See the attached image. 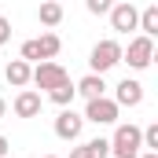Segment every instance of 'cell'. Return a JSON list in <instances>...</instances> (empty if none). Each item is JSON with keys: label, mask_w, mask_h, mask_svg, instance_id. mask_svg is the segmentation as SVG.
I'll use <instances>...</instances> for the list:
<instances>
[{"label": "cell", "mask_w": 158, "mask_h": 158, "mask_svg": "<svg viewBox=\"0 0 158 158\" xmlns=\"http://www.w3.org/2000/svg\"><path fill=\"white\" fill-rule=\"evenodd\" d=\"M66 77H70L66 66L55 63V59H44V63H37V66L30 70V85H37V88H44V92H52L59 81H66Z\"/></svg>", "instance_id": "cell-6"}, {"label": "cell", "mask_w": 158, "mask_h": 158, "mask_svg": "<svg viewBox=\"0 0 158 158\" xmlns=\"http://www.w3.org/2000/svg\"><path fill=\"white\" fill-rule=\"evenodd\" d=\"M37 19H40V26H59L63 22V4L59 0H40Z\"/></svg>", "instance_id": "cell-14"}, {"label": "cell", "mask_w": 158, "mask_h": 158, "mask_svg": "<svg viewBox=\"0 0 158 158\" xmlns=\"http://www.w3.org/2000/svg\"><path fill=\"white\" fill-rule=\"evenodd\" d=\"M140 136H143V147L147 151H158V121H151L147 129H140Z\"/></svg>", "instance_id": "cell-17"}, {"label": "cell", "mask_w": 158, "mask_h": 158, "mask_svg": "<svg viewBox=\"0 0 158 158\" xmlns=\"http://www.w3.org/2000/svg\"><path fill=\"white\" fill-rule=\"evenodd\" d=\"M121 107L110 99V96H96V99H85V114L81 118L92 121V125H118Z\"/></svg>", "instance_id": "cell-5"}, {"label": "cell", "mask_w": 158, "mask_h": 158, "mask_svg": "<svg viewBox=\"0 0 158 158\" xmlns=\"http://www.w3.org/2000/svg\"><path fill=\"white\" fill-rule=\"evenodd\" d=\"M74 88H77V96H85V99L107 96V81H103V74H85L81 81H74Z\"/></svg>", "instance_id": "cell-12"}, {"label": "cell", "mask_w": 158, "mask_h": 158, "mask_svg": "<svg viewBox=\"0 0 158 158\" xmlns=\"http://www.w3.org/2000/svg\"><path fill=\"white\" fill-rule=\"evenodd\" d=\"M44 158H55V155H44Z\"/></svg>", "instance_id": "cell-24"}, {"label": "cell", "mask_w": 158, "mask_h": 158, "mask_svg": "<svg viewBox=\"0 0 158 158\" xmlns=\"http://www.w3.org/2000/svg\"><path fill=\"white\" fill-rule=\"evenodd\" d=\"M74 96H77V88H74V81H70V77L59 81V85L48 92V99H52L55 107H70V103H74Z\"/></svg>", "instance_id": "cell-15"}, {"label": "cell", "mask_w": 158, "mask_h": 158, "mask_svg": "<svg viewBox=\"0 0 158 158\" xmlns=\"http://www.w3.org/2000/svg\"><path fill=\"white\" fill-rule=\"evenodd\" d=\"M136 30H140L143 37H158V4H147V7L140 11V19H136Z\"/></svg>", "instance_id": "cell-13"}, {"label": "cell", "mask_w": 158, "mask_h": 158, "mask_svg": "<svg viewBox=\"0 0 158 158\" xmlns=\"http://www.w3.org/2000/svg\"><path fill=\"white\" fill-rule=\"evenodd\" d=\"M4 114H7V99L0 96V118H4Z\"/></svg>", "instance_id": "cell-23"}, {"label": "cell", "mask_w": 158, "mask_h": 158, "mask_svg": "<svg viewBox=\"0 0 158 158\" xmlns=\"http://www.w3.org/2000/svg\"><path fill=\"white\" fill-rule=\"evenodd\" d=\"M7 147H11V143H7V136H0V158H7Z\"/></svg>", "instance_id": "cell-21"}, {"label": "cell", "mask_w": 158, "mask_h": 158, "mask_svg": "<svg viewBox=\"0 0 158 158\" xmlns=\"http://www.w3.org/2000/svg\"><path fill=\"white\" fill-rule=\"evenodd\" d=\"M114 103H118V107H140V103H143V85L136 77H125L118 88H114Z\"/></svg>", "instance_id": "cell-10"}, {"label": "cell", "mask_w": 158, "mask_h": 158, "mask_svg": "<svg viewBox=\"0 0 158 158\" xmlns=\"http://www.w3.org/2000/svg\"><path fill=\"white\" fill-rule=\"evenodd\" d=\"M7 40H11V22L0 15V44H7Z\"/></svg>", "instance_id": "cell-19"}, {"label": "cell", "mask_w": 158, "mask_h": 158, "mask_svg": "<svg viewBox=\"0 0 158 158\" xmlns=\"http://www.w3.org/2000/svg\"><path fill=\"white\" fill-rule=\"evenodd\" d=\"M81 129H85V118H81L74 107H59V118H55V136L59 140H81Z\"/></svg>", "instance_id": "cell-8"}, {"label": "cell", "mask_w": 158, "mask_h": 158, "mask_svg": "<svg viewBox=\"0 0 158 158\" xmlns=\"http://www.w3.org/2000/svg\"><path fill=\"white\" fill-rule=\"evenodd\" d=\"M143 151V136H140V125L132 121H121L110 136V158H136Z\"/></svg>", "instance_id": "cell-1"}, {"label": "cell", "mask_w": 158, "mask_h": 158, "mask_svg": "<svg viewBox=\"0 0 158 158\" xmlns=\"http://www.w3.org/2000/svg\"><path fill=\"white\" fill-rule=\"evenodd\" d=\"M121 63H129V70H147L155 63V37H132L129 48H121Z\"/></svg>", "instance_id": "cell-3"}, {"label": "cell", "mask_w": 158, "mask_h": 158, "mask_svg": "<svg viewBox=\"0 0 158 158\" xmlns=\"http://www.w3.org/2000/svg\"><path fill=\"white\" fill-rule=\"evenodd\" d=\"M107 15H110L114 33H132V30H136V19H140V11H136L132 0H114V7H110Z\"/></svg>", "instance_id": "cell-7"}, {"label": "cell", "mask_w": 158, "mask_h": 158, "mask_svg": "<svg viewBox=\"0 0 158 158\" xmlns=\"http://www.w3.org/2000/svg\"><path fill=\"white\" fill-rule=\"evenodd\" d=\"M40 107H44V99H40V92H33V88H19V96H15V103H11V110H15L19 118H37Z\"/></svg>", "instance_id": "cell-9"}, {"label": "cell", "mask_w": 158, "mask_h": 158, "mask_svg": "<svg viewBox=\"0 0 158 158\" xmlns=\"http://www.w3.org/2000/svg\"><path fill=\"white\" fill-rule=\"evenodd\" d=\"M88 151H92V158H110V140L96 136V140H88Z\"/></svg>", "instance_id": "cell-16"}, {"label": "cell", "mask_w": 158, "mask_h": 158, "mask_svg": "<svg viewBox=\"0 0 158 158\" xmlns=\"http://www.w3.org/2000/svg\"><path fill=\"white\" fill-rule=\"evenodd\" d=\"M136 158H158V151H140Z\"/></svg>", "instance_id": "cell-22"}, {"label": "cell", "mask_w": 158, "mask_h": 158, "mask_svg": "<svg viewBox=\"0 0 158 158\" xmlns=\"http://www.w3.org/2000/svg\"><path fill=\"white\" fill-rule=\"evenodd\" d=\"M85 7H88V15H107L114 7V0H85Z\"/></svg>", "instance_id": "cell-18"}, {"label": "cell", "mask_w": 158, "mask_h": 158, "mask_svg": "<svg viewBox=\"0 0 158 158\" xmlns=\"http://www.w3.org/2000/svg\"><path fill=\"white\" fill-rule=\"evenodd\" d=\"M59 48H63V40L59 33H40L33 40H22V48H19V59H26V63H44V59H55L59 55Z\"/></svg>", "instance_id": "cell-2"}, {"label": "cell", "mask_w": 158, "mask_h": 158, "mask_svg": "<svg viewBox=\"0 0 158 158\" xmlns=\"http://www.w3.org/2000/svg\"><path fill=\"white\" fill-rule=\"evenodd\" d=\"M30 70H33V66H30L26 59H11V63L4 66V77H7L11 88H26V85H30Z\"/></svg>", "instance_id": "cell-11"}, {"label": "cell", "mask_w": 158, "mask_h": 158, "mask_svg": "<svg viewBox=\"0 0 158 158\" xmlns=\"http://www.w3.org/2000/svg\"><path fill=\"white\" fill-rule=\"evenodd\" d=\"M121 63V44L114 37H107V40H99L92 52H88V74H107V70H114Z\"/></svg>", "instance_id": "cell-4"}, {"label": "cell", "mask_w": 158, "mask_h": 158, "mask_svg": "<svg viewBox=\"0 0 158 158\" xmlns=\"http://www.w3.org/2000/svg\"><path fill=\"white\" fill-rule=\"evenodd\" d=\"M70 158H92V151H88V143H81V147H74V151H70Z\"/></svg>", "instance_id": "cell-20"}]
</instances>
